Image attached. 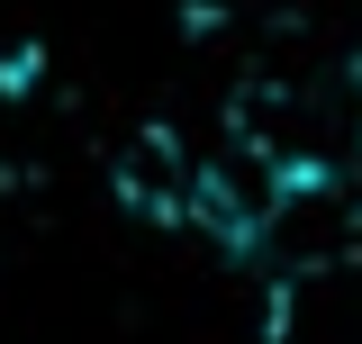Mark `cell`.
I'll return each instance as SVG.
<instances>
[{"label": "cell", "mask_w": 362, "mask_h": 344, "mask_svg": "<svg viewBox=\"0 0 362 344\" xmlns=\"http://www.w3.org/2000/svg\"><path fill=\"white\" fill-rule=\"evenodd\" d=\"M354 91H362V64H354ZM354 136H362V118H354Z\"/></svg>", "instance_id": "3"}, {"label": "cell", "mask_w": 362, "mask_h": 344, "mask_svg": "<svg viewBox=\"0 0 362 344\" xmlns=\"http://www.w3.org/2000/svg\"><path fill=\"white\" fill-rule=\"evenodd\" d=\"M37 45H18V55H0V91H9V100H18V91H37Z\"/></svg>", "instance_id": "2"}, {"label": "cell", "mask_w": 362, "mask_h": 344, "mask_svg": "<svg viewBox=\"0 0 362 344\" xmlns=\"http://www.w3.org/2000/svg\"><path fill=\"white\" fill-rule=\"evenodd\" d=\"M190 217H199V227L218 236L226 254L245 263L254 245H263V217H272V200H254V190H245L235 172H199V181H190Z\"/></svg>", "instance_id": "1"}]
</instances>
